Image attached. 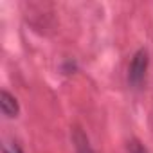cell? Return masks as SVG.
Returning <instances> with one entry per match:
<instances>
[{
    "label": "cell",
    "mask_w": 153,
    "mask_h": 153,
    "mask_svg": "<svg viewBox=\"0 0 153 153\" xmlns=\"http://www.w3.org/2000/svg\"><path fill=\"white\" fill-rule=\"evenodd\" d=\"M149 67V54L146 49H139L128 65V83L131 88H140L142 83L146 81V74Z\"/></svg>",
    "instance_id": "6da1fadb"
},
{
    "label": "cell",
    "mask_w": 153,
    "mask_h": 153,
    "mask_svg": "<svg viewBox=\"0 0 153 153\" xmlns=\"http://www.w3.org/2000/svg\"><path fill=\"white\" fill-rule=\"evenodd\" d=\"M126 148H128V153H149L148 148L139 139H130L128 144H126Z\"/></svg>",
    "instance_id": "277c9868"
},
{
    "label": "cell",
    "mask_w": 153,
    "mask_h": 153,
    "mask_svg": "<svg viewBox=\"0 0 153 153\" xmlns=\"http://www.w3.org/2000/svg\"><path fill=\"white\" fill-rule=\"evenodd\" d=\"M4 153H24V149L18 142H7L4 146Z\"/></svg>",
    "instance_id": "8992f818"
},
{
    "label": "cell",
    "mask_w": 153,
    "mask_h": 153,
    "mask_svg": "<svg viewBox=\"0 0 153 153\" xmlns=\"http://www.w3.org/2000/svg\"><path fill=\"white\" fill-rule=\"evenodd\" d=\"M0 108H2V114L7 119H16L20 114V105H18L16 97L11 92H7L6 88L0 92Z\"/></svg>",
    "instance_id": "7a4b0ae2"
},
{
    "label": "cell",
    "mask_w": 153,
    "mask_h": 153,
    "mask_svg": "<svg viewBox=\"0 0 153 153\" xmlns=\"http://www.w3.org/2000/svg\"><path fill=\"white\" fill-rule=\"evenodd\" d=\"M70 139H72V144H74L76 153H96V149H94L92 144H90L88 135H87L79 126H74V128H72Z\"/></svg>",
    "instance_id": "3957f363"
},
{
    "label": "cell",
    "mask_w": 153,
    "mask_h": 153,
    "mask_svg": "<svg viewBox=\"0 0 153 153\" xmlns=\"http://www.w3.org/2000/svg\"><path fill=\"white\" fill-rule=\"evenodd\" d=\"M78 61H76L74 58H67L63 63H61V72L65 74V76H70V74H74V72H78Z\"/></svg>",
    "instance_id": "5b68a950"
}]
</instances>
